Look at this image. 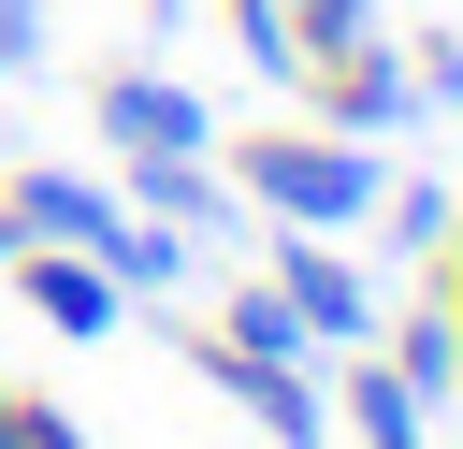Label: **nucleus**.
I'll return each mask as SVG.
<instances>
[{"label":"nucleus","instance_id":"1","mask_svg":"<svg viewBox=\"0 0 463 449\" xmlns=\"http://www.w3.org/2000/svg\"><path fill=\"white\" fill-rule=\"evenodd\" d=\"M232 188H246L260 217H289V232H362V217H376L362 130H260V145L232 159Z\"/></svg>","mask_w":463,"mask_h":449},{"label":"nucleus","instance_id":"2","mask_svg":"<svg viewBox=\"0 0 463 449\" xmlns=\"http://www.w3.org/2000/svg\"><path fill=\"white\" fill-rule=\"evenodd\" d=\"M101 130H116V159H203L217 116H203L174 72H116V87H101Z\"/></svg>","mask_w":463,"mask_h":449},{"label":"nucleus","instance_id":"3","mask_svg":"<svg viewBox=\"0 0 463 449\" xmlns=\"http://www.w3.org/2000/svg\"><path fill=\"white\" fill-rule=\"evenodd\" d=\"M405 101H420V72H405L376 29L318 58V116H333V130H405Z\"/></svg>","mask_w":463,"mask_h":449},{"label":"nucleus","instance_id":"4","mask_svg":"<svg viewBox=\"0 0 463 449\" xmlns=\"http://www.w3.org/2000/svg\"><path fill=\"white\" fill-rule=\"evenodd\" d=\"M275 290H289V319H304L318 348H376V290H362V275H347V261H333L318 232H304V246L275 261Z\"/></svg>","mask_w":463,"mask_h":449},{"label":"nucleus","instance_id":"5","mask_svg":"<svg viewBox=\"0 0 463 449\" xmlns=\"http://www.w3.org/2000/svg\"><path fill=\"white\" fill-rule=\"evenodd\" d=\"M203 377H217L275 449H318V391H304V362H275V348H203Z\"/></svg>","mask_w":463,"mask_h":449},{"label":"nucleus","instance_id":"6","mask_svg":"<svg viewBox=\"0 0 463 449\" xmlns=\"http://www.w3.org/2000/svg\"><path fill=\"white\" fill-rule=\"evenodd\" d=\"M0 217H14L29 246H101V232H116V188H87V174H14Z\"/></svg>","mask_w":463,"mask_h":449},{"label":"nucleus","instance_id":"7","mask_svg":"<svg viewBox=\"0 0 463 449\" xmlns=\"http://www.w3.org/2000/svg\"><path fill=\"white\" fill-rule=\"evenodd\" d=\"M29 275V304L58 319V333H116V275L87 261V246H43V261H14Z\"/></svg>","mask_w":463,"mask_h":449},{"label":"nucleus","instance_id":"8","mask_svg":"<svg viewBox=\"0 0 463 449\" xmlns=\"http://www.w3.org/2000/svg\"><path fill=\"white\" fill-rule=\"evenodd\" d=\"M87 261H101L116 290H174V275H188V246H174V217H145V203H116V232H101Z\"/></svg>","mask_w":463,"mask_h":449},{"label":"nucleus","instance_id":"9","mask_svg":"<svg viewBox=\"0 0 463 449\" xmlns=\"http://www.w3.org/2000/svg\"><path fill=\"white\" fill-rule=\"evenodd\" d=\"M347 420H362V449H420V391L391 362H362V348H347Z\"/></svg>","mask_w":463,"mask_h":449},{"label":"nucleus","instance_id":"10","mask_svg":"<svg viewBox=\"0 0 463 449\" xmlns=\"http://www.w3.org/2000/svg\"><path fill=\"white\" fill-rule=\"evenodd\" d=\"M116 203H145V217H174V232H188V217H217V174H203V159H130V188H116Z\"/></svg>","mask_w":463,"mask_h":449},{"label":"nucleus","instance_id":"11","mask_svg":"<svg viewBox=\"0 0 463 449\" xmlns=\"http://www.w3.org/2000/svg\"><path fill=\"white\" fill-rule=\"evenodd\" d=\"M217 348H275V362H304L318 333L289 319V290H232V319H217Z\"/></svg>","mask_w":463,"mask_h":449},{"label":"nucleus","instance_id":"12","mask_svg":"<svg viewBox=\"0 0 463 449\" xmlns=\"http://www.w3.org/2000/svg\"><path fill=\"white\" fill-rule=\"evenodd\" d=\"M405 391H463V319H405Z\"/></svg>","mask_w":463,"mask_h":449},{"label":"nucleus","instance_id":"13","mask_svg":"<svg viewBox=\"0 0 463 449\" xmlns=\"http://www.w3.org/2000/svg\"><path fill=\"white\" fill-rule=\"evenodd\" d=\"M275 14H289V43H304V72H318L333 43H362V29H376V0H275Z\"/></svg>","mask_w":463,"mask_h":449},{"label":"nucleus","instance_id":"14","mask_svg":"<svg viewBox=\"0 0 463 449\" xmlns=\"http://www.w3.org/2000/svg\"><path fill=\"white\" fill-rule=\"evenodd\" d=\"M376 203H391L405 246H449V188H434V174H405V188H376Z\"/></svg>","mask_w":463,"mask_h":449},{"label":"nucleus","instance_id":"15","mask_svg":"<svg viewBox=\"0 0 463 449\" xmlns=\"http://www.w3.org/2000/svg\"><path fill=\"white\" fill-rule=\"evenodd\" d=\"M232 43H246L260 72H304V43H289V14H275V0H232Z\"/></svg>","mask_w":463,"mask_h":449},{"label":"nucleus","instance_id":"16","mask_svg":"<svg viewBox=\"0 0 463 449\" xmlns=\"http://www.w3.org/2000/svg\"><path fill=\"white\" fill-rule=\"evenodd\" d=\"M0 449H87V435H72L58 406H0Z\"/></svg>","mask_w":463,"mask_h":449},{"label":"nucleus","instance_id":"17","mask_svg":"<svg viewBox=\"0 0 463 449\" xmlns=\"http://www.w3.org/2000/svg\"><path fill=\"white\" fill-rule=\"evenodd\" d=\"M405 72H420V87H434V101H463V29H434V43H420V58H405Z\"/></svg>","mask_w":463,"mask_h":449},{"label":"nucleus","instance_id":"18","mask_svg":"<svg viewBox=\"0 0 463 449\" xmlns=\"http://www.w3.org/2000/svg\"><path fill=\"white\" fill-rule=\"evenodd\" d=\"M29 43H43V14H29V0H0V72H14Z\"/></svg>","mask_w":463,"mask_h":449},{"label":"nucleus","instance_id":"19","mask_svg":"<svg viewBox=\"0 0 463 449\" xmlns=\"http://www.w3.org/2000/svg\"><path fill=\"white\" fill-rule=\"evenodd\" d=\"M14 246H29V232H14V217H0V261H14Z\"/></svg>","mask_w":463,"mask_h":449},{"label":"nucleus","instance_id":"20","mask_svg":"<svg viewBox=\"0 0 463 449\" xmlns=\"http://www.w3.org/2000/svg\"><path fill=\"white\" fill-rule=\"evenodd\" d=\"M0 406H14V391H0Z\"/></svg>","mask_w":463,"mask_h":449},{"label":"nucleus","instance_id":"21","mask_svg":"<svg viewBox=\"0 0 463 449\" xmlns=\"http://www.w3.org/2000/svg\"><path fill=\"white\" fill-rule=\"evenodd\" d=\"M449 319H463V304H449Z\"/></svg>","mask_w":463,"mask_h":449}]
</instances>
